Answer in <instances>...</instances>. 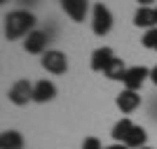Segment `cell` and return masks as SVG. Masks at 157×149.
<instances>
[{"label": "cell", "instance_id": "10", "mask_svg": "<svg viewBox=\"0 0 157 149\" xmlns=\"http://www.w3.org/2000/svg\"><path fill=\"white\" fill-rule=\"evenodd\" d=\"M54 98H56V86H54V82H49V79L35 82V86H33V100H35V103H49Z\"/></svg>", "mask_w": 157, "mask_h": 149}, {"label": "cell", "instance_id": "11", "mask_svg": "<svg viewBox=\"0 0 157 149\" xmlns=\"http://www.w3.org/2000/svg\"><path fill=\"white\" fill-rule=\"evenodd\" d=\"M134 26L136 28H150L157 26V16H155V7H138L136 14H134Z\"/></svg>", "mask_w": 157, "mask_h": 149}, {"label": "cell", "instance_id": "16", "mask_svg": "<svg viewBox=\"0 0 157 149\" xmlns=\"http://www.w3.org/2000/svg\"><path fill=\"white\" fill-rule=\"evenodd\" d=\"M141 44H143L145 49H157V26L143 33V37H141Z\"/></svg>", "mask_w": 157, "mask_h": 149}, {"label": "cell", "instance_id": "2", "mask_svg": "<svg viewBox=\"0 0 157 149\" xmlns=\"http://www.w3.org/2000/svg\"><path fill=\"white\" fill-rule=\"evenodd\" d=\"M92 30L98 37H105L113 30V12L103 2H96L94 9H92Z\"/></svg>", "mask_w": 157, "mask_h": 149}, {"label": "cell", "instance_id": "8", "mask_svg": "<svg viewBox=\"0 0 157 149\" xmlns=\"http://www.w3.org/2000/svg\"><path fill=\"white\" fill-rule=\"evenodd\" d=\"M61 7L75 23H82L87 19V12H89V0H63Z\"/></svg>", "mask_w": 157, "mask_h": 149}, {"label": "cell", "instance_id": "12", "mask_svg": "<svg viewBox=\"0 0 157 149\" xmlns=\"http://www.w3.org/2000/svg\"><path fill=\"white\" fill-rule=\"evenodd\" d=\"M145 140H148V133H145V128H143V126H136V123H134V128H131V133L127 135L124 144H127L129 149H143V147H145Z\"/></svg>", "mask_w": 157, "mask_h": 149}, {"label": "cell", "instance_id": "15", "mask_svg": "<svg viewBox=\"0 0 157 149\" xmlns=\"http://www.w3.org/2000/svg\"><path fill=\"white\" fill-rule=\"evenodd\" d=\"M131 128H134V123H131V119L129 117H124V119H120L117 123H115V126H113V140H115V142H124L127 140V135H129L131 133Z\"/></svg>", "mask_w": 157, "mask_h": 149}, {"label": "cell", "instance_id": "13", "mask_svg": "<svg viewBox=\"0 0 157 149\" xmlns=\"http://www.w3.org/2000/svg\"><path fill=\"white\" fill-rule=\"evenodd\" d=\"M0 149H24V135L19 130H5L0 135Z\"/></svg>", "mask_w": 157, "mask_h": 149}, {"label": "cell", "instance_id": "1", "mask_svg": "<svg viewBox=\"0 0 157 149\" xmlns=\"http://www.w3.org/2000/svg\"><path fill=\"white\" fill-rule=\"evenodd\" d=\"M31 30H35V16L26 9H14L5 16V37L10 42L26 37Z\"/></svg>", "mask_w": 157, "mask_h": 149}, {"label": "cell", "instance_id": "17", "mask_svg": "<svg viewBox=\"0 0 157 149\" xmlns=\"http://www.w3.org/2000/svg\"><path fill=\"white\" fill-rule=\"evenodd\" d=\"M82 149H105L103 144H101V140L98 137H85V142H82Z\"/></svg>", "mask_w": 157, "mask_h": 149}, {"label": "cell", "instance_id": "19", "mask_svg": "<svg viewBox=\"0 0 157 149\" xmlns=\"http://www.w3.org/2000/svg\"><path fill=\"white\" fill-rule=\"evenodd\" d=\"M136 2H138V7H150L155 0H136Z\"/></svg>", "mask_w": 157, "mask_h": 149}, {"label": "cell", "instance_id": "14", "mask_svg": "<svg viewBox=\"0 0 157 149\" xmlns=\"http://www.w3.org/2000/svg\"><path fill=\"white\" fill-rule=\"evenodd\" d=\"M127 70H129V68L124 65V61H122V59H115L110 65H108V68H105L103 75H105L108 79H113V82H124Z\"/></svg>", "mask_w": 157, "mask_h": 149}, {"label": "cell", "instance_id": "21", "mask_svg": "<svg viewBox=\"0 0 157 149\" xmlns=\"http://www.w3.org/2000/svg\"><path fill=\"white\" fill-rule=\"evenodd\" d=\"M143 149H152V147H148V144H145V147H143Z\"/></svg>", "mask_w": 157, "mask_h": 149}, {"label": "cell", "instance_id": "4", "mask_svg": "<svg viewBox=\"0 0 157 149\" xmlns=\"http://www.w3.org/2000/svg\"><path fill=\"white\" fill-rule=\"evenodd\" d=\"M33 86L28 79H17L12 86H10V91H7V98H10V103L14 105H26L28 100H33Z\"/></svg>", "mask_w": 157, "mask_h": 149}, {"label": "cell", "instance_id": "22", "mask_svg": "<svg viewBox=\"0 0 157 149\" xmlns=\"http://www.w3.org/2000/svg\"><path fill=\"white\" fill-rule=\"evenodd\" d=\"M155 16H157V7H155Z\"/></svg>", "mask_w": 157, "mask_h": 149}, {"label": "cell", "instance_id": "6", "mask_svg": "<svg viewBox=\"0 0 157 149\" xmlns=\"http://www.w3.org/2000/svg\"><path fill=\"white\" fill-rule=\"evenodd\" d=\"M148 77H150V70H148L145 65H134V68L127 70L124 82H122V84H124V89H129V91H138Z\"/></svg>", "mask_w": 157, "mask_h": 149}, {"label": "cell", "instance_id": "5", "mask_svg": "<svg viewBox=\"0 0 157 149\" xmlns=\"http://www.w3.org/2000/svg\"><path fill=\"white\" fill-rule=\"evenodd\" d=\"M47 42H49V35L45 30H31L24 37V49L28 54H45L47 51Z\"/></svg>", "mask_w": 157, "mask_h": 149}, {"label": "cell", "instance_id": "20", "mask_svg": "<svg viewBox=\"0 0 157 149\" xmlns=\"http://www.w3.org/2000/svg\"><path fill=\"white\" fill-rule=\"evenodd\" d=\"M150 79H152V84L157 86V65H155V68L150 70Z\"/></svg>", "mask_w": 157, "mask_h": 149}, {"label": "cell", "instance_id": "18", "mask_svg": "<svg viewBox=\"0 0 157 149\" xmlns=\"http://www.w3.org/2000/svg\"><path fill=\"white\" fill-rule=\"evenodd\" d=\"M105 149H129V147H127L124 142H115V144H108Z\"/></svg>", "mask_w": 157, "mask_h": 149}, {"label": "cell", "instance_id": "9", "mask_svg": "<svg viewBox=\"0 0 157 149\" xmlns=\"http://www.w3.org/2000/svg\"><path fill=\"white\" fill-rule=\"evenodd\" d=\"M115 59H117V56H115V51H113L110 47H98V49H94L89 65H92L94 72H105V68H108Z\"/></svg>", "mask_w": 157, "mask_h": 149}, {"label": "cell", "instance_id": "23", "mask_svg": "<svg viewBox=\"0 0 157 149\" xmlns=\"http://www.w3.org/2000/svg\"><path fill=\"white\" fill-rule=\"evenodd\" d=\"M0 2H7V0H0Z\"/></svg>", "mask_w": 157, "mask_h": 149}, {"label": "cell", "instance_id": "7", "mask_svg": "<svg viewBox=\"0 0 157 149\" xmlns=\"http://www.w3.org/2000/svg\"><path fill=\"white\" fill-rule=\"evenodd\" d=\"M115 105H117V110L122 114H131L134 110H138V105H141V96H138V91H129V89H122L115 98Z\"/></svg>", "mask_w": 157, "mask_h": 149}, {"label": "cell", "instance_id": "24", "mask_svg": "<svg viewBox=\"0 0 157 149\" xmlns=\"http://www.w3.org/2000/svg\"><path fill=\"white\" fill-rule=\"evenodd\" d=\"M61 2H63V0H61Z\"/></svg>", "mask_w": 157, "mask_h": 149}, {"label": "cell", "instance_id": "3", "mask_svg": "<svg viewBox=\"0 0 157 149\" xmlns=\"http://www.w3.org/2000/svg\"><path fill=\"white\" fill-rule=\"evenodd\" d=\"M40 65L45 68L47 72H52V75H63L68 70V59H66V54L59 51V49H47L42 54V59H40Z\"/></svg>", "mask_w": 157, "mask_h": 149}]
</instances>
